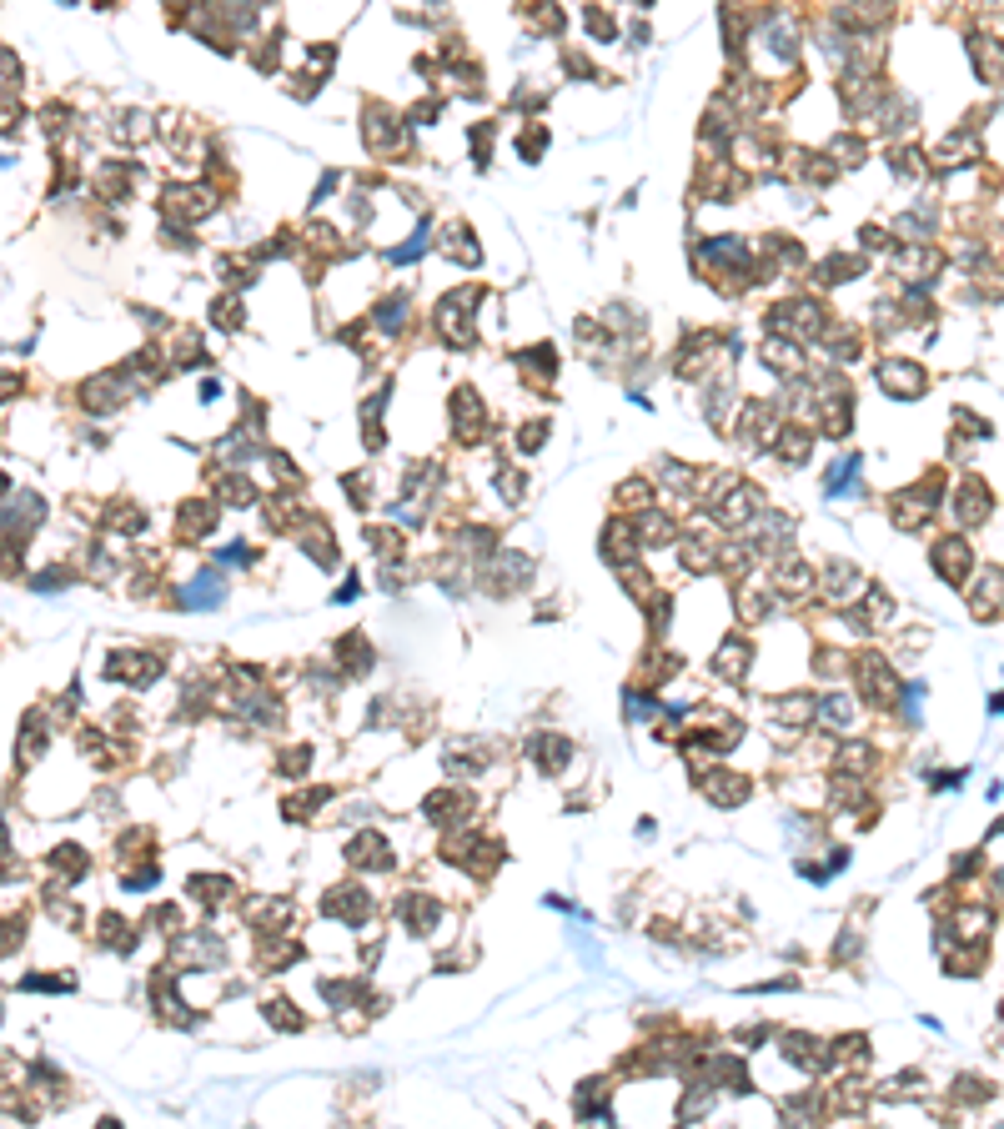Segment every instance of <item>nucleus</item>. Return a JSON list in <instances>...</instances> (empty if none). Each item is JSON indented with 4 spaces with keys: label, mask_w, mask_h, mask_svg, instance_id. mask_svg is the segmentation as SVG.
I'll list each match as a JSON object with an SVG mask.
<instances>
[{
    "label": "nucleus",
    "mask_w": 1004,
    "mask_h": 1129,
    "mask_svg": "<svg viewBox=\"0 0 1004 1129\" xmlns=\"http://www.w3.org/2000/svg\"><path fill=\"white\" fill-rule=\"evenodd\" d=\"M221 593H227V587H221L217 572H202L196 583L181 587V608H221Z\"/></svg>",
    "instance_id": "nucleus-1"
},
{
    "label": "nucleus",
    "mask_w": 1004,
    "mask_h": 1129,
    "mask_svg": "<svg viewBox=\"0 0 1004 1129\" xmlns=\"http://www.w3.org/2000/svg\"><path fill=\"white\" fill-rule=\"evenodd\" d=\"M749 663H753L749 637H743V643H738V637H728V643H724V653L713 658V668L724 672V678H743V672H749Z\"/></svg>",
    "instance_id": "nucleus-2"
},
{
    "label": "nucleus",
    "mask_w": 1004,
    "mask_h": 1129,
    "mask_svg": "<svg viewBox=\"0 0 1004 1129\" xmlns=\"http://www.w3.org/2000/svg\"><path fill=\"white\" fill-rule=\"evenodd\" d=\"M703 793H708L718 808H728V803H738L743 793H749V783H743L738 774H708L703 778Z\"/></svg>",
    "instance_id": "nucleus-3"
},
{
    "label": "nucleus",
    "mask_w": 1004,
    "mask_h": 1129,
    "mask_svg": "<svg viewBox=\"0 0 1004 1129\" xmlns=\"http://www.w3.org/2000/svg\"><path fill=\"white\" fill-rule=\"evenodd\" d=\"M879 381H884L894 397H899V392H909V397L924 392V377H919V367H909V362H889V367L879 372Z\"/></svg>",
    "instance_id": "nucleus-4"
},
{
    "label": "nucleus",
    "mask_w": 1004,
    "mask_h": 1129,
    "mask_svg": "<svg viewBox=\"0 0 1004 1129\" xmlns=\"http://www.w3.org/2000/svg\"><path fill=\"white\" fill-rule=\"evenodd\" d=\"M1000 603H1004V572H984V583H979V593H974V612L979 618H990V612H1000Z\"/></svg>",
    "instance_id": "nucleus-5"
},
{
    "label": "nucleus",
    "mask_w": 1004,
    "mask_h": 1129,
    "mask_svg": "<svg viewBox=\"0 0 1004 1129\" xmlns=\"http://www.w3.org/2000/svg\"><path fill=\"white\" fill-rule=\"evenodd\" d=\"M819 713H824L828 723H839V728H849V718H854V703L844 698V693H834V698H824L819 703Z\"/></svg>",
    "instance_id": "nucleus-6"
},
{
    "label": "nucleus",
    "mask_w": 1004,
    "mask_h": 1129,
    "mask_svg": "<svg viewBox=\"0 0 1004 1129\" xmlns=\"http://www.w3.org/2000/svg\"><path fill=\"white\" fill-rule=\"evenodd\" d=\"M433 919H437V903L433 899H408V924L417 928V934L433 924Z\"/></svg>",
    "instance_id": "nucleus-7"
},
{
    "label": "nucleus",
    "mask_w": 1004,
    "mask_h": 1129,
    "mask_svg": "<svg viewBox=\"0 0 1004 1129\" xmlns=\"http://www.w3.org/2000/svg\"><path fill=\"white\" fill-rule=\"evenodd\" d=\"M763 356H768V362H774L778 372H794V367H799V346H778V342H768V346H763Z\"/></svg>",
    "instance_id": "nucleus-8"
},
{
    "label": "nucleus",
    "mask_w": 1004,
    "mask_h": 1129,
    "mask_svg": "<svg viewBox=\"0 0 1004 1129\" xmlns=\"http://www.w3.org/2000/svg\"><path fill=\"white\" fill-rule=\"evenodd\" d=\"M417 252H427V227H422L417 236H412V242L402 246V252H392V261H412V256H417Z\"/></svg>",
    "instance_id": "nucleus-9"
}]
</instances>
